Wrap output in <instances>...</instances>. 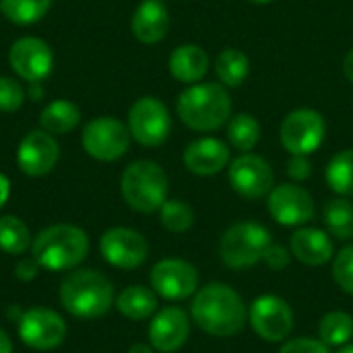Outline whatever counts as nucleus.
<instances>
[{
    "instance_id": "6e6552de",
    "label": "nucleus",
    "mask_w": 353,
    "mask_h": 353,
    "mask_svg": "<svg viewBox=\"0 0 353 353\" xmlns=\"http://www.w3.org/2000/svg\"><path fill=\"white\" fill-rule=\"evenodd\" d=\"M128 130L139 145L159 147L172 130L170 110L153 95L139 97L128 110Z\"/></svg>"
},
{
    "instance_id": "20e7f679",
    "label": "nucleus",
    "mask_w": 353,
    "mask_h": 353,
    "mask_svg": "<svg viewBox=\"0 0 353 353\" xmlns=\"http://www.w3.org/2000/svg\"><path fill=\"white\" fill-rule=\"evenodd\" d=\"M176 112L184 126L196 132L221 128L232 116V97L225 85L196 83L184 89L178 97Z\"/></svg>"
},
{
    "instance_id": "4be33fe9",
    "label": "nucleus",
    "mask_w": 353,
    "mask_h": 353,
    "mask_svg": "<svg viewBox=\"0 0 353 353\" xmlns=\"http://www.w3.org/2000/svg\"><path fill=\"white\" fill-rule=\"evenodd\" d=\"M209 70V56L196 43H182L170 56V72L180 83H199Z\"/></svg>"
},
{
    "instance_id": "7c9ffc66",
    "label": "nucleus",
    "mask_w": 353,
    "mask_h": 353,
    "mask_svg": "<svg viewBox=\"0 0 353 353\" xmlns=\"http://www.w3.org/2000/svg\"><path fill=\"white\" fill-rule=\"evenodd\" d=\"M52 6V0H0V12L14 25L37 23Z\"/></svg>"
},
{
    "instance_id": "4468645a",
    "label": "nucleus",
    "mask_w": 353,
    "mask_h": 353,
    "mask_svg": "<svg viewBox=\"0 0 353 353\" xmlns=\"http://www.w3.org/2000/svg\"><path fill=\"white\" fill-rule=\"evenodd\" d=\"M151 290L165 300H186L199 290V271L182 259H163L151 269Z\"/></svg>"
},
{
    "instance_id": "39448f33",
    "label": "nucleus",
    "mask_w": 353,
    "mask_h": 353,
    "mask_svg": "<svg viewBox=\"0 0 353 353\" xmlns=\"http://www.w3.org/2000/svg\"><path fill=\"white\" fill-rule=\"evenodd\" d=\"M168 174L151 159L132 161L120 180L124 203L137 213H155L168 201Z\"/></svg>"
},
{
    "instance_id": "412c9836",
    "label": "nucleus",
    "mask_w": 353,
    "mask_h": 353,
    "mask_svg": "<svg viewBox=\"0 0 353 353\" xmlns=\"http://www.w3.org/2000/svg\"><path fill=\"white\" fill-rule=\"evenodd\" d=\"M132 35L143 43H157L165 37L170 29V12L159 0H143L132 19H130Z\"/></svg>"
},
{
    "instance_id": "c85d7f7f",
    "label": "nucleus",
    "mask_w": 353,
    "mask_h": 353,
    "mask_svg": "<svg viewBox=\"0 0 353 353\" xmlns=\"http://www.w3.org/2000/svg\"><path fill=\"white\" fill-rule=\"evenodd\" d=\"M323 217L327 223V230L337 240H352L353 238V205L345 199H331L325 209Z\"/></svg>"
},
{
    "instance_id": "e433bc0d",
    "label": "nucleus",
    "mask_w": 353,
    "mask_h": 353,
    "mask_svg": "<svg viewBox=\"0 0 353 353\" xmlns=\"http://www.w3.org/2000/svg\"><path fill=\"white\" fill-rule=\"evenodd\" d=\"M310 174H312V163L308 155H292V159L288 161V176L294 182H304L310 178Z\"/></svg>"
},
{
    "instance_id": "9b49d317",
    "label": "nucleus",
    "mask_w": 353,
    "mask_h": 353,
    "mask_svg": "<svg viewBox=\"0 0 353 353\" xmlns=\"http://www.w3.org/2000/svg\"><path fill=\"white\" fill-rule=\"evenodd\" d=\"M248 323L267 343H283L294 329V310L279 296H259L248 308Z\"/></svg>"
},
{
    "instance_id": "6ab92c4d",
    "label": "nucleus",
    "mask_w": 353,
    "mask_h": 353,
    "mask_svg": "<svg viewBox=\"0 0 353 353\" xmlns=\"http://www.w3.org/2000/svg\"><path fill=\"white\" fill-rule=\"evenodd\" d=\"M182 161L196 176H215L230 163V147L215 137L196 139L184 149Z\"/></svg>"
},
{
    "instance_id": "2f4dec72",
    "label": "nucleus",
    "mask_w": 353,
    "mask_h": 353,
    "mask_svg": "<svg viewBox=\"0 0 353 353\" xmlns=\"http://www.w3.org/2000/svg\"><path fill=\"white\" fill-rule=\"evenodd\" d=\"M159 221L168 232L174 234H182L188 232L194 223V211L188 203L184 201H176V199H168L161 209H159Z\"/></svg>"
},
{
    "instance_id": "37998d69",
    "label": "nucleus",
    "mask_w": 353,
    "mask_h": 353,
    "mask_svg": "<svg viewBox=\"0 0 353 353\" xmlns=\"http://www.w3.org/2000/svg\"><path fill=\"white\" fill-rule=\"evenodd\" d=\"M339 353H353V343H347V345H343Z\"/></svg>"
},
{
    "instance_id": "79ce46f5",
    "label": "nucleus",
    "mask_w": 353,
    "mask_h": 353,
    "mask_svg": "<svg viewBox=\"0 0 353 353\" xmlns=\"http://www.w3.org/2000/svg\"><path fill=\"white\" fill-rule=\"evenodd\" d=\"M128 353H155V350L151 347V345H147V343H134Z\"/></svg>"
},
{
    "instance_id": "bb28decb",
    "label": "nucleus",
    "mask_w": 353,
    "mask_h": 353,
    "mask_svg": "<svg viewBox=\"0 0 353 353\" xmlns=\"http://www.w3.org/2000/svg\"><path fill=\"white\" fill-rule=\"evenodd\" d=\"M31 232L27 223L14 215L0 217V250L10 256H21L31 246Z\"/></svg>"
},
{
    "instance_id": "c756f323",
    "label": "nucleus",
    "mask_w": 353,
    "mask_h": 353,
    "mask_svg": "<svg viewBox=\"0 0 353 353\" xmlns=\"http://www.w3.org/2000/svg\"><path fill=\"white\" fill-rule=\"evenodd\" d=\"M228 139L234 149L250 153L261 141V124L250 114H236L228 124Z\"/></svg>"
},
{
    "instance_id": "5701e85b",
    "label": "nucleus",
    "mask_w": 353,
    "mask_h": 353,
    "mask_svg": "<svg viewBox=\"0 0 353 353\" xmlns=\"http://www.w3.org/2000/svg\"><path fill=\"white\" fill-rule=\"evenodd\" d=\"M116 308L130 321H147L157 312V294L145 285H128L118 294Z\"/></svg>"
},
{
    "instance_id": "7ed1b4c3",
    "label": "nucleus",
    "mask_w": 353,
    "mask_h": 353,
    "mask_svg": "<svg viewBox=\"0 0 353 353\" xmlns=\"http://www.w3.org/2000/svg\"><path fill=\"white\" fill-rule=\"evenodd\" d=\"M89 254V236L70 223H56L41 230L33 244L31 256L41 269L60 273L77 269Z\"/></svg>"
},
{
    "instance_id": "473e14b6",
    "label": "nucleus",
    "mask_w": 353,
    "mask_h": 353,
    "mask_svg": "<svg viewBox=\"0 0 353 353\" xmlns=\"http://www.w3.org/2000/svg\"><path fill=\"white\" fill-rule=\"evenodd\" d=\"M333 279L347 296H353V244L333 256Z\"/></svg>"
},
{
    "instance_id": "f03ea898",
    "label": "nucleus",
    "mask_w": 353,
    "mask_h": 353,
    "mask_svg": "<svg viewBox=\"0 0 353 353\" xmlns=\"http://www.w3.org/2000/svg\"><path fill=\"white\" fill-rule=\"evenodd\" d=\"M64 310L81 321H93L114 306V283L95 269H77L64 277L58 292Z\"/></svg>"
},
{
    "instance_id": "72a5a7b5",
    "label": "nucleus",
    "mask_w": 353,
    "mask_h": 353,
    "mask_svg": "<svg viewBox=\"0 0 353 353\" xmlns=\"http://www.w3.org/2000/svg\"><path fill=\"white\" fill-rule=\"evenodd\" d=\"M25 91L12 77H0V112H14L23 105Z\"/></svg>"
},
{
    "instance_id": "cd10ccee",
    "label": "nucleus",
    "mask_w": 353,
    "mask_h": 353,
    "mask_svg": "<svg viewBox=\"0 0 353 353\" xmlns=\"http://www.w3.org/2000/svg\"><path fill=\"white\" fill-rule=\"evenodd\" d=\"M327 184L339 196H353V149H343L327 165Z\"/></svg>"
},
{
    "instance_id": "aec40b11",
    "label": "nucleus",
    "mask_w": 353,
    "mask_h": 353,
    "mask_svg": "<svg viewBox=\"0 0 353 353\" xmlns=\"http://www.w3.org/2000/svg\"><path fill=\"white\" fill-rule=\"evenodd\" d=\"M290 248H292V254L296 256V261H300L302 265H308V267L327 265L335 256L333 238L319 228H306V225L298 228L292 234Z\"/></svg>"
},
{
    "instance_id": "f3484780",
    "label": "nucleus",
    "mask_w": 353,
    "mask_h": 353,
    "mask_svg": "<svg viewBox=\"0 0 353 353\" xmlns=\"http://www.w3.org/2000/svg\"><path fill=\"white\" fill-rule=\"evenodd\" d=\"M60 149L54 137L46 130H31L23 137L17 149V165L29 178H41L58 163Z\"/></svg>"
},
{
    "instance_id": "a211bd4d",
    "label": "nucleus",
    "mask_w": 353,
    "mask_h": 353,
    "mask_svg": "<svg viewBox=\"0 0 353 353\" xmlns=\"http://www.w3.org/2000/svg\"><path fill=\"white\" fill-rule=\"evenodd\" d=\"M190 337V319L178 306L157 310L149 323V343L155 352H178Z\"/></svg>"
},
{
    "instance_id": "f704fd0d",
    "label": "nucleus",
    "mask_w": 353,
    "mask_h": 353,
    "mask_svg": "<svg viewBox=\"0 0 353 353\" xmlns=\"http://www.w3.org/2000/svg\"><path fill=\"white\" fill-rule=\"evenodd\" d=\"M279 353H331L329 345H325L321 339L314 337H296V339H285Z\"/></svg>"
},
{
    "instance_id": "9d476101",
    "label": "nucleus",
    "mask_w": 353,
    "mask_h": 353,
    "mask_svg": "<svg viewBox=\"0 0 353 353\" xmlns=\"http://www.w3.org/2000/svg\"><path fill=\"white\" fill-rule=\"evenodd\" d=\"M17 331H19V339L27 347L37 352H50L60 347L68 333L64 319L56 310L41 308V306L21 312L17 321Z\"/></svg>"
},
{
    "instance_id": "b1692460",
    "label": "nucleus",
    "mask_w": 353,
    "mask_h": 353,
    "mask_svg": "<svg viewBox=\"0 0 353 353\" xmlns=\"http://www.w3.org/2000/svg\"><path fill=\"white\" fill-rule=\"evenodd\" d=\"M81 122V110L77 103L68 99H54L50 101L41 114H39V126L41 130L54 134H68L72 132Z\"/></svg>"
},
{
    "instance_id": "c03bdc74",
    "label": "nucleus",
    "mask_w": 353,
    "mask_h": 353,
    "mask_svg": "<svg viewBox=\"0 0 353 353\" xmlns=\"http://www.w3.org/2000/svg\"><path fill=\"white\" fill-rule=\"evenodd\" d=\"M250 2H254V4H269V2H273V0H250Z\"/></svg>"
},
{
    "instance_id": "393cba45",
    "label": "nucleus",
    "mask_w": 353,
    "mask_h": 353,
    "mask_svg": "<svg viewBox=\"0 0 353 353\" xmlns=\"http://www.w3.org/2000/svg\"><path fill=\"white\" fill-rule=\"evenodd\" d=\"M250 70V60L242 50L236 48H225L217 58H215V72L225 87H240L244 79L248 77Z\"/></svg>"
},
{
    "instance_id": "1a4fd4ad",
    "label": "nucleus",
    "mask_w": 353,
    "mask_h": 353,
    "mask_svg": "<svg viewBox=\"0 0 353 353\" xmlns=\"http://www.w3.org/2000/svg\"><path fill=\"white\" fill-rule=\"evenodd\" d=\"M83 149L97 161L120 159L130 145V130L114 116H99L85 124L81 134Z\"/></svg>"
},
{
    "instance_id": "2eb2a0df",
    "label": "nucleus",
    "mask_w": 353,
    "mask_h": 353,
    "mask_svg": "<svg viewBox=\"0 0 353 353\" xmlns=\"http://www.w3.org/2000/svg\"><path fill=\"white\" fill-rule=\"evenodd\" d=\"M99 252L103 261L116 269H137L147 261L149 244L137 230L110 228L99 240Z\"/></svg>"
},
{
    "instance_id": "c9c22d12",
    "label": "nucleus",
    "mask_w": 353,
    "mask_h": 353,
    "mask_svg": "<svg viewBox=\"0 0 353 353\" xmlns=\"http://www.w3.org/2000/svg\"><path fill=\"white\" fill-rule=\"evenodd\" d=\"M290 261H292V256H290L288 248H283L281 244H271L263 254V263L271 271H283L290 265Z\"/></svg>"
},
{
    "instance_id": "f257e3e1",
    "label": "nucleus",
    "mask_w": 353,
    "mask_h": 353,
    "mask_svg": "<svg viewBox=\"0 0 353 353\" xmlns=\"http://www.w3.org/2000/svg\"><path fill=\"white\" fill-rule=\"evenodd\" d=\"M190 316L207 335L234 337L244 329L248 321V308L232 285L207 283L205 288L196 290Z\"/></svg>"
},
{
    "instance_id": "ea45409f",
    "label": "nucleus",
    "mask_w": 353,
    "mask_h": 353,
    "mask_svg": "<svg viewBox=\"0 0 353 353\" xmlns=\"http://www.w3.org/2000/svg\"><path fill=\"white\" fill-rule=\"evenodd\" d=\"M0 353H12V339L2 329H0Z\"/></svg>"
},
{
    "instance_id": "4c0bfd02",
    "label": "nucleus",
    "mask_w": 353,
    "mask_h": 353,
    "mask_svg": "<svg viewBox=\"0 0 353 353\" xmlns=\"http://www.w3.org/2000/svg\"><path fill=\"white\" fill-rule=\"evenodd\" d=\"M39 263L33 259V256H25V259H21L19 263H17V267H14V277L17 279H21V281H33L35 277H37V273H39Z\"/></svg>"
},
{
    "instance_id": "a878e982",
    "label": "nucleus",
    "mask_w": 353,
    "mask_h": 353,
    "mask_svg": "<svg viewBox=\"0 0 353 353\" xmlns=\"http://www.w3.org/2000/svg\"><path fill=\"white\" fill-rule=\"evenodd\" d=\"M353 319L343 310L327 312L319 323V339L329 347H343L352 341Z\"/></svg>"
},
{
    "instance_id": "dca6fc26",
    "label": "nucleus",
    "mask_w": 353,
    "mask_h": 353,
    "mask_svg": "<svg viewBox=\"0 0 353 353\" xmlns=\"http://www.w3.org/2000/svg\"><path fill=\"white\" fill-rule=\"evenodd\" d=\"M8 64L14 70V74L27 81L29 85L41 83L46 77H50L54 68V54L43 39L25 35L10 46Z\"/></svg>"
},
{
    "instance_id": "a19ab883",
    "label": "nucleus",
    "mask_w": 353,
    "mask_h": 353,
    "mask_svg": "<svg viewBox=\"0 0 353 353\" xmlns=\"http://www.w3.org/2000/svg\"><path fill=\"white\" fill-rule=\"evenodd\" d=\"M343 72H345V79L353 83V50H350V54L343 60Z\"/></svg>"
},
{
    "instance_id": "ddd939ff",
    "label": "nucleus",
    "mask_w": 353,
    "mask_h": 353,
    "mask_svg": "<svg viewBox=\"0 0 353 353\" xmlns=\"http://www.w3.org/2000/svg\"><path fill=\"white\" fill-rule=\"evenodd\" d=\"M269 215L285 228H302L314 217L312 194L300 184H279L267 196Z\"/></svg>"
},
{
    "instance_id": "f8f14e48",
    "label": "nucleus",
    "mask_w": 353,
    "mask_h": 353,
    "mask_svg": "<svg viewBox=\"0 0 353 353\" xmlns=\"http://www.w3.org/2000/svg\"><path fill=\"white\" fill-rule=\"evenodd\" d=\"M228 180L240 196L248 201L265 199L275 188V176L271 163L256 153H242L230 163Z\"/></svg>"
},
{
    "instance_id": "0eeeda50",
    "label": "nucleus",
    "mask_w": 353,
    "mask_h": 353,
    "mask_svg": "<svg viewBox=\"0 0 353 353\" xmlns=\"http://www.w3.org/2000/svg\"><path fill=\"white\" fill-rule=\"evenodd\" d=\"M327 134V124L321 112L312 108H298L290 112L279 128L281 145L292 155H310L314 153Z\"/></svg>"
},
{
    "instance_id": "58836bf2",
    "label": "nucleus",
    "mask_w": 353,
    "mask_h": 353,
    "mask_svg": "<svg viewBox=\"0 0 353 353\" xmlns=\"http://www.w3.org/2000/svg\"><path fill=\"white\" fill-rule=\"evenodd\" d=\"M8 196H10V182L4 174H0V209L6 205Z\"/></svg>"
},
{
    "instance_id": "423d86ee",
    "label": "nucleus",
    "mask_w": 353,
    "mask_h": 353,
    "mask_svg": "<svg viewBox=\"0 0 353 353\" xmlns=\"http://www.w3.org/2000/svg\"><path fill=\"white\" fill-rule=\"evenodd\" d=\"M273 244L271 232L259 221H240L230 225L219 240V259L230 269H248L263 261Z\"/></svg>"
}]
</instances>
